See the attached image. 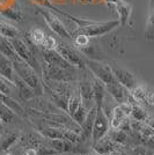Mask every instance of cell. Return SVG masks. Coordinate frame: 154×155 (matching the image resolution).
<instances>
[{"mask_svg": "<svg viewBox=\"0 0 154 155\" xmlns=\"http://www.w3.org/2000/svg\"><path fill=\"white\" fill-rule=\"evenodd\" d=\"M130 93H131V96H132V98L135 100L136 103L140 104L141 102H146V103H147L148 93H147V91L145 89L144 86L137 84L132 91H130Z\"/></svg>", "mask_w": 154, "mask_h": 155, "instance_id": "d4e9b609", "label": "cell"}, {"mask_svg": "<svg viewBox=\"0 0 154 155\" xmlns=\"http://www.w3.org/2000/svg\"><path fill=\"white\" fill-rule=\"evenodd\" d=\"M105 89H107V93L114 98V101L118 104L124 103V102H131L132 104L136 103L135 100L131 96L130 91L128 88H125L123 84H119L117 80L105 84Z\"/></svg>", "mask_w": 154, "mask_h": 155, "instance_id": "9c48e42d", "label": "cell"}, {"mask_svg": "<svg viewBox=\"0 0 154 155\" xmlns=\"http://www.w3.org/2000/svg\"><path fill=\"white\" fill-rule=\"evenodd\" d=\"M109 117L107 116V114L103 111L102 108H97L96 118L94 122V126H93V131H92V141H93V146L97 143L101 139L109 133L110 130V122Z\"/></svg>", "mask_w": 154, "mask_h": 155, "instance_id": "8992f818", "label": "cell"}, {"mask_svg": "<svg viewBox=\"0 0 154 155\" xmlns=\"http://www.w3.org/2000/svg\"><path fill=\"white\" fill-rule=\"evenodd\" d=\"M20 139V134L18 132L8 131L0 133V154L1 153H8V150L13 147Z\"/></svg>", "mask_w": 154, "mask_h": 155, "instance_id": "5bb4252c", "label": "cell"}, {"mask_svg": "<svg viewBox=\"0 0 154 155\" xmlns=\"http://www.w3.org/2000/svg\"><path fill=\"white\" fill-rule=\"evenodd\" d=\"M23 155H37V152L35 148H28L26 149V152L23 153Z\"/></svg>", "mask_w": 154, "mask_h": 155, "instance_id": "8d00e7d4", "label": "cell"}, {"mask_svg": "<svg viewBox=\"0 0 154 155\" xmlns=\"http://www.w3.org/2000/svg\"><path fill=\"white\" fill-rule=\"evenodd\" d=\"M74 68H63L58 66L45 64L42 65V73L44 74L46 80L57 81V82H72L75 80V73Z\"/></svg>", "mask_w": 154, "mask_h": 155, "instance_id": "277c9868", "label": "cell"}, {"mask_svg": "<svg viewBox=\"0 0 154 155\" xmlns=\"http://www.w3.org/2000/svg\"><path fill=\"white\" fill-rule=\"evenodd\" d=\"M2 125H4V124H2V122H1V119H0V127H1Z\"/></svg>", "mask_w": 154, "mask_h": 155, "instance_id": "ee69618b", "label": "cell"}, {"mask_svg": "<svg viewBox=\"0 0 154 155\" xmlns=\"http://www.w3.org/2000/svg\"><path fill=\"white\" fill-rule=\"evenodd\" d=\"M115 7L116 11L118 13V16H119V25L121 26H125L129 22V19H130V15H131V5L125 2L124 0H117L115 2Z\"/></svg>", "mask_w": 154, "mask_h": 155, "instance_id": "ac0fdd59", "label": "cell"}, {"mask_svg": "<svg viewBox=\"0 0 154 155\" xmlns=\"http://www.w3.org/2000/svg\"><path fill=\"white\" fill-rule=\"evenodd\" d=\"M5 155H11V154H9V153H6V154H5Z\"/></svg>", "mask_w": 154, "mask_h": 155, "instance_id": "f6af8a7d", "label": "cell"}, {"mask_svg": "<svg viewBox=\"0 0 154 155\" xmlns=\"http://www.w3.org/2000/svg\"><path fill=\"white\" fill-rule=\"evenodd\" d=\"M46 37L45 36L44 31L42 29H38V28H35L32 29V32H30V38L34 42V44H37V45H41L43 43L44 38Z\"/></svg>", "mask_w": 154, "mask_h": 155, "instance_id": "4dcf8cb0", "label": "cell"}, {"mask_svg": "<svg viewBox=\"0 0 154 155\" xmlns=\"http://www.w3.org/2000/svg\"><path fill=\"white\" fill-rule=\"evenodd\" d=\"M154 7V0H149V9Z\"/></svg>", "mask_w": 154, "mask_h": 155, "instance_id": "b9f144b4", "label": "cell"}, {"mask_svg": "<svg viewBox=\"0 0 154 155\" xmlns=\"http://www.w3.org/2000/svg\"><path fill=\"white\" fill-rule=\"evenodd\" d=\"M85 64L88 71L93 73L94 78L102 81L104 84H108L116 80L111 66L109 64H104L102 61H99L95 59H85Z\"/></svg>", "mask_w": 154, "mask_h": 155, "instance_id": "5b68a950", "label": "cell"}, {"mask_svg": "<svg viewBox=\"0 0 154 155\" xmlns=\"http://www.w3.org/2000/svg\"><path fill=\"white\" fill-rule=\"evenodd\" d=\"M0 93L5 96L8 97H13V93L18 94V88L14 84L13 81L8 80L7 78L0 75Z\"/></svg>", "mask_w": 154, "mask_h": 155, "instance_id": "44dd1931", "label": "cell"}, {"mask_svg": "<svg viewBox=\"0 0 154 155\" xmlns=\"http://www.w3.org/2000/svg\"><path fill=\"white\" fill-rule=\"evenodd\" d=\"M15 117H16V114L13 111V109L9 108L5 102L0 100V119L2 124L12 123Z\"/></svg>", "mask_w": 154, "mask_h": 155, "instance_id": "603a6c76", "label": "cell"}, {"mask_svg": "<svg viewBox=\"0 0 154 155\" xmlns=\"http://www.w3.org/2000/svg\"><path fill=\"white\" fill-rule=\"evenodd\" d=\"M110 66H111V70H112V73L115 75L116 80L121 84H123L125 88H128L129 91H132L138 84L136 77L130 71L123 68V67L115 66V65H110Z\"/></svg>", "mask_w": 154, "mask_h": 155, "instance_id": "8fae6325", "label": "cell"}, {"mask_svg": "<svg viewBox=\"0 0 154 155\" xmlns=\"http://www.w3.org/2000/svg\"><path fill=\"white\" fill-rule=\"evenodd\" d=\"M74 45L78 46V48H81V49H85L89 45V37L86 36V35H75L74 36Z\"/></svg>", "mask_w": 154, "mask_h": 155, "instance_id": "1f68e13d", "label": "cell"}, {"mask_svg": "<svg viewBox=\"0 0 154 155\" xmlns=\"http://www.w3.org/2000/svg\"><path fill=\"white\" fill-rule=\"evenodd\" d=\"M0 52L4 53L11 60H15L16 58H19L18 53L15 52L13 45L11 43V39L2 36V35H0Z\"/></svg>", "mask_w": 154, "mask_h": 155, "instance_id": "d6986e66", "label": "cell"}, {"mask_svg": "<svg viewBox=\"0 0 154 155\" xmlns=\"http://www.w3.org/2000/svg\"><path fill=\"white\" fill-rule=\"evenodd\" d=\"M79 91H80V95H81L82 104L88 110H90L95 105L94 93H93V79L85 77L79 84Z\"/></svg>", "mask_w": 154, "mask_h": 155, "instance_id": "30bf717a", "label": "cell"}, {"mask_svg": "<svg viewBox=\"0 0 154 155\" xmlns=\"http://www.w3.org/2000/svg\"><path fill=\"white\" fill-rule=\"evenodd\" d=\"M85 155H102V154H100V153H97L96 150L94 149V152H89V153H87V154H85Z\"/></svg>", "mask_w": 154, "mask_h": 155, "instance_id": "60d3db41", "label": "cell"}, {"mask_svg": "<svg viewBox=\"0 0 154 155\" xmlns=\"http://www.w3.org/2000/svg\"><path fill=\"white\" fill-rule=\"evenodd\" d=\"M145 123L148 124L151 127H153V129H154V116H148Z\"/></svg>", "mask_w": 154, "mask_h": 155, "instance_id": "f35d334b", "label": "cell"}, {"mask_svg": "<svg viewBox=\"0 0 154 155\" xmlns=\"http://www.w3.org/2000/svg\"><path fill=\"white\" fill-rule=\"evenodd\" d=\"M81 104H82V100H81V95H80V91H79V88H78V89L73 91V94L69 98V104H67L66 114H69L70 116H72Z\"/></svg>", "mask_w": 154, "mask_h": 155, "instance_id": "7402d4cb", "label": "cell"}, {"mask_svg": "<svg viewBox=\"0 0 154 155\" xmlns=\"http://www.w3.org/2000/svg\"><path fill=\"white\" fill-rule=\"evenodd\" d=\"M114 143L115 142L112 141V140H110V138H103L101 139L100 141L95 143L94 145V149L96 150L97 153H100V154H109L110 152L114 148Z\"/></svg>", "mask_w": 154, "mask_h": 155, "instance_id": "cb8c5ba5", "label": "cell"}, {"mask_svg": "<svg viewBox=\"0 0 154 155\" xmlns=\"http://www.w3.org/2000/svg\"><path fill=\"white\" fill-rule=\"evenodd\" d=\"M4 97H5V95H2V94H1V93H0V100H1V101H2V100H4Z\"/></svg>", "mask_w": 154, "mask_h": 155, "instance_id": "7bdbcfd3", "label": "cell"}, {"mask_svg": "<svg viewBox=\"0 0 154 155\" xmlns=\"http://www.w3.org/2000/svg\"><path fill=\"white\" fill-rule=\"evenodd\" d=\"M146 145H147L149 148L154 149V136L151 137V138H148L147 140H146Z\"/></svg>", "mask_w": 154, "mask_h": 155, "instance_id": "d590c367", "label": "cell"}, {"mask_svg": "<svg viewBox=\"0 0 154 155\" xmlns=\"http://www.w3.org/2000/svg\"><path fill=\"white\" fill-rule=\"evenodd\" d=\"M0 75L7 78L11 81H13L14 77H15L13 60H11L8 57H6L1 52H0Z\"/></svg>", "mask_w": 154, "mask_h": 155, "instance_id": "e0dca14e", "label": "cell"}, {"mask_svg": "<svg viewBox=\"0 0 154 155\" xmlns=\"http://www.w3.org/2000/svg\"><path fill=\"white\" fill-rule=\"evenodd\" d=\"M13 67L15 74L22 79L28 86H30L35 93L37 94V96H41L44 93V87L43 82L39 80L38 73L32 68L29 64H27L25 60L21 58H16L13 60Z\"/></svg>", "mask_w": 154, "mask_h": 155, "instance_id": "7a4b0ae2", "label": "cell"}, {"mask_svg": "<svg viewBox=\"0 0 154 155\" xmlns=\"http://www.w3.org/2000/svg\"><path fill=\"white\" fill-rule=\"evenodd\" d=\"M119 25V20H111L105 22H96V21H90V20H82L81 25H79L78 29L72 34V37L75 35H86L89 38L92 37H99L105 35L108 32L112 31L115 28Z\"/></svg>", "mask_w": 154, "mask_h": 155, "instance_id": "6da1fadb", "label": "cell"}, {"mask_svg": "<svg viewBox=\"0 0 154 155\" xmlns=\"http://www.w3.org/2000/svg\"><path fill=\"white\" fill-rule=\"evenodd\" d=\"M48 143L55 149L57 153H66L71 152L72 147L74 146V143H71L70 141L65 140V139H48Z\"/></svg>", "mask_w": 154, "mask_h": 155, "instance_id": "ffe728a7", "label": "cell"}, {"mask_svg": "<svg viewBox=\"0 0 154 155\" xmlns=\"http://www.w3.org/2000/svg\"><path fill=\"white\" fill-rule=\"evenodd\" d=\"M109 155H126L123 150H119V149H112L109 153Z\"/></svg>", "mask_w": 154, "mask_h": 155, "instance_id": "ab89813d", "label": "cell"}, {"mask_svg": "<svg viewBox=\"0 0 154 155\" xmlns=\"http://www.w3.org/2000/svg\"><path fill=\"white\" fill-rule=\"evenodd\" d=\"M11 43H12L15 52L18 53L19 58L25 60L27 64L30 65L38 74H41L42 73V65H39L38 60L36 59L35 53L32 50V48L28 45V43L26 41L20 38V37H16V38L11 39Z\"/></svg>", "mask_w": 154, "mask_h": 155, "instance_id": "3957f363", "label": "cell"}, {"mask_svg": "<svg viewBox=\"0 0 154 155\" xmlns=\"http://www.w3.org/2000/svg\"><path fill=\"white\" fill-rule=\"evenodd\" d=\"M62 57L69 61L72 66L74 67H78V68H85L86 67V64H85V58L81 56V53L78 51L77 49H74L73 46L69 45L66 43H58L57 48H56Z\"/></svg>", "mask_w": 154, "mask_h": 155, "instance_id": "ba28073f", "label": "cell"}, {"mask_svg": "<svg viewBox=\"0 0 154 155\" xmlns=\"http://www.w3.org/2000/svg\"><path fill=\"white\" fill-rule=\"evenodd\" d=\"M42 57L44 59L45 64L63 67V68H72V67H74L69 61H66L57 50H46V49H43L42 50Z\"/></svg>", "mask_w": 154, "mask_h": 155, "instance_id": "7c38bea8", "label": "cell"}, {"mask_svg": "<svg viewBox=\"0 0 154 155\" xmlns=\"http://www.w3.org/2000/svg\"><path fill=\"white\" fill-rule=\"evenodd\" d=\"M109 138L110 140H112L115 143H125L126 139H128V134L125 131L121 129H112Z\"/></svg>", "mask_w": 154, "mask_h": 155, "instance_id": "83f0119b", "label": "cell"}, {"mask_svg": "<svg viewBox=\"0 0 154 155\" xmlns=\"http://www.w3.org/2000/svg\"><path fill=\"white\" fill-rule=\"evenodd\" d=\"M93 93H94V102L97 108H102L104 98L107 95V89H105V84L102 81H100L99 79L94 78L93 79Z\"/></svg>", "mask_w": 154, "mask_h": 155, "instance_id": "2e32d148", "label": "cell"}, {"mask_svg": "<svg viewBox=\"0 0 154 155\" xmlns=\"http://www.w3.org/2000/svg\"><path fill=\"white\" fill-rule=\"evenodd\" d=\"M147 103L149 104V105H153V107H154V93H151V94H148Z\"/></svg>", "mask_w": 154, "mask_h": 155, "instance_id": "74e56055", "label": "cell"}, {"mask_svg": "<svg viewBox=\"0 0 154 155\" xmlns=\"http://www.w3.org/2000/svg\"><path fill=\"white\" fill-rule=\"evenodd\" d=\"M103 155H109V154H103Z\"/></svg>", "mask_w": 154, "mask_h": 155, "instance_id": "bcb514c9", "label": "cell"}, {"mask_svg": "<svg viewBox=\"0 0 154 155\" xmlns=\"http://www.w3.org/2000/svg\"><path fill=\"white\" fill-rule=\"evenodd\" d=\"M96 112H97V107L96 105H94V107L88 111L85 122L81 124L80 137H81V140H82V141L87 140L88 138L92 137V131H93L94 122H95V118H96Z\"/></svg>", "mask_w": 154, "mask_h": 155, "instance_id": "4fadbf2b", "label": "cell"}, {"mask_svg": "<svg viewBox=\"0 0 154 155\" xmlns=\"http://www.w3.org/2000/svg\"><path fill=\"white\" fill-rule=\"evenodd\" d=\"M149 29H153V30H154V7H153V8H151L149 16H148L147 30H149Z\"/></svg>", "mask_w": 154, "mask_h": 155, "instance_id": "e575fe53", "label": "cell"}, {"mask_svg": "<svg viewBox=\"0 0 154 155\" xmlns=\"http://www.w3.org/2000/svg\"><path fill=\"white\" fill-rule=\"evenodd\" d=\"M13 82L15 84L16 88H18L19 96L21 98H23L25 101H29V100H32V98L37 97V94L35 93V91L32 89L30 86H28L22 79H20L16 74H15V77L13 79Z\"/></svg>", "mask_w": 154, "mask_h": 155, "instance_id": "9a60e30c", "label": "cell"}, {"mask_svg": "<svg viewBox=\"0 0 154 155\" xmlns=\"http://www.w3.org/2000/svg\"><path fill=\"white\" fill-rule=\"evenodd\" d=\"M131 118L135 119V120H138V122H146L147 119V112L145 111V109L141 107L139 103H135L133 104V108H132V112H131Z\"/></svg>", "mask_w": 154, "mask_h": 155, "instance_id": "4316f807", "label": "cell"}, {"mask_svg": "<svg viewBox=\"0 0 154 155\" xmlns=\"http://www.w3.org/2000/svg\"><path fill=\"white\" fill-rule=\"evenodd\" d=\"M57 42H56V39L51 37V36H46L43 41V43L41 44V46L43 48V49H46V50H56V48H57Z\"/></svg>", "mask_w": 154, "mask_h": 155, "instance_id": "d6a6232c", "label": "cell"}, {"mask_svg": "<svg viewBox=\"0 0 154 155\" xmlns=\"http://www.w3.org/2000/svg\"><path fill=\"white\" fill-rule=\"evenodd\" d=\"M34 148L36 149L37 155H55L57 154V152L52 148L51 146L46 142H39L38 145H36Z\"/></svg>", "mask_w": 154, "mask_h": 155, "instance_id": "f546056e", "label": "cell"}, {"mask_svg": "<svg viewBox=\"0 0 154 155\" xmlns=\"http://www.w3.org/2000/svg\"><path fill=\"white\" fill-rule=\"evenodd\" d=\"M38 12L43 16V19L48 23V26L50 27V29L55 34H57L60 38L67 39V41L73 39L72 34L67 30V28L64 26V23L60 21V19L56 14L50 12V11H46V9H38Z\"/></svg>", "mask_w": 154, "mask_h": 155, "instance_id": "52a82bcc", "label": "cell"}, {"mask_svg": "<svg viewBox=\"0 0 154 155\" xmlns=\"http://www.w3.org/2000/svg\"><path fill=\"white\" fill-rule=\"evenodd\" d=\"M88 111L89 110L87 109L86 107H85L84 104H81L79 108H78V110L72 115V118H73V120L75 122V123H78L80 126H81V124L85 122V119H86V117H87V114H88Z\"/></svg>", "mask_w": 154, "mask_h": 155, "instance_id": "f1b7e54d", "label": "cell"}, {"mask_svg": "<svg viewBox=\"0 0 154 155\" xmlns=\"http://www.w3.org/2000/svg\"><path fill=\"white\" fill-rule=\"evenodd\" d=\"M0 18H1V14H0Z\"/></svg>", "mask_w": 154, "mask_h": 155, "instance_id": "7dc6e473", "label": "cell"}, {"mask_svg": "<svg viewBox=\"0 0 154 155\" xmlns=\"http://www.w3.org/2000/svg\"><path fill=\"white\" fill-rule=\"evenodd\" d=\"M1 15H4V16H7L8 19H12L14 21H19V22H22V16H21V14L18 13V12H15L13 9H8V11H4V12H1Z\"/></svg>", "mask_w": 154, "mask_h": 155, "instance_id": "836d02e7", "label": "cell"}, {"mask_svg": "<svg viewBox=\"0 0 154 155\" xmlns=\"http://www.w3.org/2000/svg\"><path fill=\"white\" fill-rule=\"evenodd\" d=\"M19 34H20L19 30L14 26L9 25V23H6V22L0 21V35L5 36L7 38L12 39V38L19 37Z\"/></svg>", "mask_w": 154, "mask_h": 155, "instance_id": "484cf974", "label": "cell"}]
</instances>
